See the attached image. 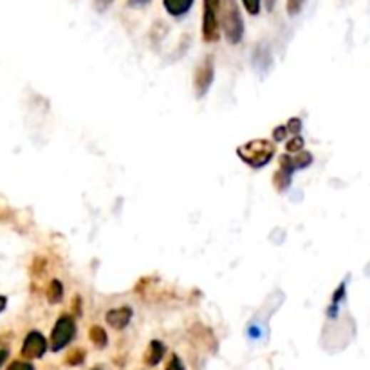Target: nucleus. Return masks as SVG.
<instances>
[{
	"label": "nucleus",
	"mask_w": 370,
	"mask_h": 370,
	"mask_svg": "<svg viewBox=\"0 0 370 370\" xmlns=\"http://www.w3.org/2000/svg\"><path fill=\"white\" fill-rule=\"evenodd\" d=\"M219 26H222L224 36H226L227 42L232 46L240 43L244 36V20L237 0H222L220 2Z\"/></svg>",
	"instance_id": "nucleus-1"
},
{
	"label": "nucleus",
	"mask_w": 370,
	"mask_h": 370,
	"mask_svg": "<svg viewBox=\"0 0 370 370\" xmlns=\"http://www.w3.org/2000/svg\"><path fill=\"white\" fill-rule=\"evenodd\" d=\"M274 154H277L274 143H271L267 139H253V141H247L237 148V155L253 170L264 168L267 163H271Z\"/></svg>",
	"instance_id": "nucleus-2"
},
{
	"label": "nucleus",
	"mask_w": 370,
	"mask_h": 370,
	"mask_svg": "<svg viewBox=\"0 0 370 370\" xmlns=\"http://www.w3.org/2000/svg\"><path fill=\"white\" fill-rule=\"evenodd\" d=\"M76 334V324L69 314H62L54 324L53 332H51V349L54 352L62 351L71 344V339Z\"/></svg>",
	"instance_id": "nucleus-3"
},
{
	"label": "nucleus",
	"mask_w": 370,
	"mask_h": 370,
	"mask_svg": "<svg viewBox=\"0 0 370 370\" xmlns=\"http://www.w3.org/2000/svg\"><path fill=\"white\" fill-rule=\"evenodd\" d=\"M219 9L220 0H205V13H202V38L212 43L219 40Z\"/></svg>",
	"instance_id": "nucleus-4"
},
{
	"label": "nucleus",
	"mask_w": 370,
	"mask_h": 370,
	"mask_svg": "<svg viewBox=\"0 0 370 370\" xmlns=\"http://www.w3.org/2000/svg\"><path fill=\"white\" fill-rule=\"evenodd\" d=\"M215 78V63H213L212 56H206L199 66H197L195 74H193V89H195V96L202 98L208 94L210 87Z\"/></svg>",
	"instance_id": "nucleus-5"
},
{
	"label": "nucleus",
	"mask_w": 370,
	"mask_h": 370,
	"mask_svg": "<svg viewBox=\"0 0 370 370\" xmlns=\"http://www.w3.org/2000/svg\"><path fill=\"white\" fill-rule=\"evenodd\" d=\"M47 341L42 332L31 331L26 336L22 345V356L26 359H38L46 354Z\"/></svg>",
	"instance_id": "nucleus-6"
},
{
	"label": "nucleus",
	"mask_w": 370,
	"mask_h": 370,
	"mask_svg": "<svg viewBox=\"0 0 370 370\" xmlns=\"http://www.w3.org/2000/svg\"><path fill=\"white\" fill-rule=\"evenodd\" d=\"M312 163V155L309 154V152H297L294 155L291 154H284L280 158V170L282 172H286V174L293 175L297 170H304L307 168V166H311Z\"/></svg>",
	"instance_id": "nucleus-7"
},
{
	"label": "nucleus",
	"mask_w": 370,
	"mask_h": 370,
	"mask_svg": "<svg viewBox=\"0 0 370 370\" xmlns=\"http://www.w3.org/2000/svg\"><path fill=\"white\" fill-rule=\"evenodd\" d=\"M132 314H134L132 309L127 307V305H123V307L111 309V311L107 312L105 320H107V324L111 325L112 329H116V331H123V329L130 324Z\"/></svg>",
	"instance_id": "nucleus-8"
},
{
	"label": "nucleus",
	"mask_w": 370,
	"mask_h": 370,
	"mask_svg": "<svg viewBox=\"0 0 370 370\" xmlns=\"http://www.w3.org/2000/svg\"><path fill=\"white\" fill-rule=\"evenodd\" d=\"M253 66L255 69L260 73H267L269 67L273 66V56H271V49L266 42H260L253 51Z\"/></svg>",
	"instance_id": "nucleus-9"
},
{
	"label": "nucleus",
	"mask_w": 370,
	"mask_h": 370,
	"mask_svg": "<svg viewBox=\"0 0 370 370\" xmlns=\"http://www.w3.org/2000/svg\"><path fill=\"white\" fill-rule=\"evenodd\" d=\"M163 4H165L168 15L179 19V16L186 15L190 11V8L193 6V0H163Z\"/></svg>",
	"instance_id": "nucleus-10"
},
{
	"label": "nucleus",
	"mask_w": 370,
	"mask_h": 370,
	"mask_svg": "<svg viewBox=\"0 0 370 370\" xmlns=\"http://www.w3.org/2000/svg\"><path fill=\"white\" fill-rule=\"evenodd\" d=\"M165 351L166 349L161 341H158V339L150 341L147 352H145V363H147L148 366H155L159 361H161L163 356H165Z\"/></svg>",
	"instance_id": "nucleus-11"
},
{
	"label": "nucleus",
	"mask_w": 370,
	"mask_h": 370,
	"mask_svg": "<svg viewBox=\"0 0 370 370\" xmlns=\"http://www.w3.org/2000/svg\"><path fill=\"white\" fill-rule=\"evenodd\" d=\"M47 300L51 302V304H60V302L63 300V286L62 282L60 280H51V284L47 286Z\"/></svg>",
	"instance_id": "nucleus-12"
},
{
	"label": "nucleus",
	"mask_w": 370,
	"mask_h": 370,
	"mask_svg": "<svg viewBox=\"0 0 370 370\" xmlns=\"http://www.w3.org/2000/svg\"><path fill=\"white\" fill-rule=\"evenodd\" d=\"M89 338H91V341L96 345V347H100V349L107 347L108 336H107V332H105V329L100 327V325H93V327H91Z\"/></svg>",
	"instance_id": "nucleus-13"
},
{
	"label": "nucleus",
	"mask_w": 370,
	"mask_h": 370,
	"mask_svg": "<svg viewBox=\"0 0 370 370\" xmlns=\"http://www.w3.org/2000/svg\"><path fill=\"white\" fill-rule=\"evenodd\" d=\"M291 178L293 175L286 174V172H282V170H278L277 174L273 175V186L274 190H277L278 193H284L289 190V185H291Z\"/></svg>",
	"instance_id": "nucleus-14"
},
{
	"label": "nucleus",
	"mask_w": 370,
	"mask_h": 370,
	"mask_svg": "<svg viewBox=\"0 0 370 370\" xmlns=\"http://www.w3.org/2000/svg\"><path fill=\"white\" fill-rule=\"evenodd\" d=\"M83 359H85V351H81V349H74V351L69 352L66 363L71 366H76L80 365V363H83Z\"/></svg>",
	"instance_id": "nucleus-15"
},
{
	"label": "nucleus",
	"mask_w": 370,
	"mask_h": 370,
	"mask_svg": "<svg viewBox=\"0 0 370 370\" xmlns=\"http://www.w3.org/2000/svg\"><path fill=\"white\" fill-rule=\"evenodd\" d=\"M302 148H304V139H302V135H293V139L291 141H287L286 145V150L289 152V154H297V152H300Z\"/></svg>",
	"instance_id": "nucleus-16"
},
{
	"label": "nucleus",
	"mask_w": 370,
	"mask_h": 370,
	"mask_svg": "<svg viewBox=\"0 0 370 370\" xmlns=\"http://www.w3.org/2000/svg\"><path fill=\"white\" fill-rule=\"evenodd\" d=\"M304 4H305V0H287V13H289L291 16H297L298 13L304 9Z\"/></svg>",
	"instance_id": "nucleus-17"
},
{
	"label": "nucleus",
	"mask_w": 370,
	"mask_h": 370,
	"mask_svg": "<svg viewBox=\"0 0 370 370\" xmlns=\"http://www.w3.org/2000/svg\"><path fill=\"white\" fill-rule=\"evenodd\" d=\"M242 4L250 15H259L260 13V0H242Z\"/></svg>",
	"instance_id": "nucleus-18"
},
{
	"label": "nucleus",
	"mask_w": 370,
	"mask_h": 370,
	"mask_svg": "<svg viewBox=\"0 0 370 370\" xmlns=\"http://www.w3.org/2000/svg\"><path fill=\"white\" fill-rule=\"evenodd\" d=\"M287 134H289V132H287L286 125H280V127H277L273 130V139H274V141H278V143H280V141H286V135Z\"/></svg>",
	"instance_id": "nucleus-19"
},
{
	"label": "nucleus",
	"mask_w": 370,
	"mask_h": 370,
	"mask_svg": "<svg viewBox=\"0 0 370 370\" xmlns=\"http://www.w3.org/2000/svg\"><path fill=\"white\" fill-rule=\"evenodd\" d=\"M286 127H287V132H291L293 135H297L302 128V121L298 120V118H291V120L287 121Z\"/></svg>",
	"instance_id": "nucleus-20"
},
{
	"label": "nucleus",
	"mask_w": 370,
	"mask_h": 370,
	"mask_svg": "<svg viewBox=\"0 0 370 370\" xmlns=\"http://www.w3.org/2000/svg\"><path fill=\"white\" fill-rule=\"evenodd\" d=\"M112 2H114V0H94V9H96L98 13H105L111 8Z\"/></svg>",
	"instance_id": "nucleus-21"
},
{
	"label": "nucleus",
	"mask_w": 370,
	"mask_h": 370,
	"mask_svg": "<svg viewBox=\"0 0 370 370\" xmlns=\"http://www.w3.org/2000/svg\"><path fill=\"white\" fill-rule=\"evenodd\" d=\"M166 370H185V366H183L181 359H179V356H172L168 361V365H166Z\"/></svg>",
	"instance_id": "nucleus-22"
},
{
	"label": "nucleus",
	"mask_w": 370,
	"mask_h": 370,
	"mask_svg": "<svg viewBox=\"0 0 370 370\" xmlns=\"http://www.w3.org/2000/svg\"><path fill=\"white\" fill-rule=\"evenodd\" d=\"M8 370H35V366L27 361H13L11 365L8 366Z\"/></svg>",
	"instance_id": "nucleus-23"
},
{
	"label": "nucleus",
	"mask_w": 370,
	"mask_h": 370,
	"mask_svg": "<svg viewBox=\"0 0 370 370\" xmlns=\"http://www.w3.org/2000/svg\"><path fill=\"white\" fill-rule=\"evenodd\" d=\"M128 4L134 6V8H143V6L150 4V0H128Z\"/></svg>",
	"instance_id": "nucleus-24"
},
{
	"label": "nucleus",
	"mask_w": 370,
	"mask_h": 370,
	"mask_svg": "<svg viewBox=\"0 0 370 370\" xmlns=\"http://www.w3.org/2000/svg\"><path fill=\"white\" fill-rule=\"evenodd\" d=\"M6 358H8V351H6V349H0V366L4 365Z\"/></svg>",
	"instance_id": "nucleus-25"
},
{
	"label": "nucleus",
	"mask_w": 370,
	"mask_h": 370,
	"mask_svg": "<svg viewBox=\"0 0 370 370\" xmlns=\"http://www.w3.org/2000/svg\"><path fill=\"white\" fill-rule=\"evenodd\" d=\"M6 305H8V298H6V297H0V312L4 311Z\"/></svg>",
	"instance_id": "nucleus-26"
},
{
	"label": "nucleus",
	"mask_w": 370,
	"mask_h": 370,
	"mask_svg": "<svg viewBox=\"0 0 370 370\" xmlns=\"http://www.w3.org/2000/svg\"><path fill=\"white\" fill-rule=\"evenodd\" d=\"M274 4H277V0H266V8L269 9V11H273Z\"/></svg>",
	"instance_id": "nucleus-27"
}]
</instances>
